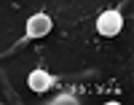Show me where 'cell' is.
Wrapping results in <instances>:
<instances>
[{
  "instance_id": "7a4b0ae2",
  "label": "cell",
  "mask_w": 134,
  "mask_h": 105,
  "mask_svg": "<svg viewBox=\"0 0 134 105\" xmlns=\"http://www.w3.org/2000/svg\"><path fill=\"white\" fill-rule=\"evenodd\" d=\"M51 27H54V22H51L48 14H35V16H30V19H27V32H24V41H21V43H27V41H32V38H43V35H48ZM21 43H19V46H21Z\"/></svg>"
},
{
  "instance_id": "6da1fadb",
  "label": "cell",
  "mask_w": 134,
  "mask_h": 105,
  "mask_svg": "<svg viewBox=\"0 0 134 105\" xmlns=\"http://www.w3.org/2000/svg\"><path fill=\"white\" fill-rule=\"evenodd\" d=\"M121 27H124V16H121L118 8L102 11V14H99V19H97V32H99V35H107V38L118 35Z\"/></svg>"
},
{
  "instance_id": "3957f363",
  "label": "cell",
  "mask_w": 134,
  "mask_h": 105,
  "mask_svg": "<svg viewBox=\"0 0 134 105\" xmlns=\"http://www.w3.org/2000/svg\"><path fill=\"white\" fill-rule=\"evenodd\" d=\"M27 84H30V89L35 92V94H43V92H48L54 84H57V76H51V73H46L43 67H35L30 73V78H27Z\"/></svg>"
},
{
  "instance_id": "277c9868",
  "label": "cell",
  "mask_w": 134,
  "mask_h": 105,
  "mask_svg": "<svg viewBox=\"0 0 134 105\" xmlns=\"http://www.w3.org/2000/svg\"><path fill=\"white\" fill-rule=\"evenodd\" d=\"M51 102H78V97L75 94H59V97H54Z\"/></svg>"
}]
</instances>
